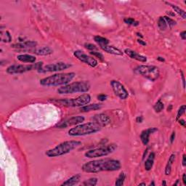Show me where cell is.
Instances as JSON below:
<instances>
[{
  "label": "cell",
  "instance_id": "6",
  "mask_svg": "<svg viewBox=\"0 0 186 186\" xmlns=\"http://www.w3.org/2000/svg\"><path fill=\"white\" fill-rule=\"evenodd\" d=\"M91 101V96L85 93L75 98H64V99H53L50 102L60 105L65 107H82L89 104Z\"/></svg>",
  "mask_w": 186,
  "mask_h": 186
},
{
  "label": "cell",
  "instance_id": "19",
  "mask_svg": "<svg viewBox=\"0 0 186 186\" xmlns=\"http://www.w3.org/2000/svg\"><path fill=\"white\" fill-rule=\"evenodd\" d=\"M17 59L21 63H34L36 62V57L29 54H20L17 56Z\"/></svg>",
  "mask_w": 186,
  "mask_h": 186
},
{
  "label": "cell",
  "instance_id": "48",
  "mask_svg": "<svg viewBox=\"0 0 186 186\" xmlns=\"http://www.w3.org/2000/svg\"><path fill=\"white\" fill-rule=\"evenodd\" d=\"M136 34H137V36H139V37H140L141 39H142V38H143V36L142 34H140L139 32H138V33H136Z\"/></svg>",
  "mask_w": 186,
  "mask_h": 186
},
{
  "label": "cell",
  "instance_id": "50",
  "mask_svg": "<svg viewBox=\"0 0 186 186\" xmlns=\"http://www.w3.org/2000/svg\"><path fill=\"white\" fill-rule=\"evenodd\" d=\"M162 185H166V180H163V181H162Z\"/></svg>",
  "mask_w": 186,
  "mask_h": 186
},
{
  "label": "cell",
  "instance_id": "46",
  "mask_svg": "<svg viewBox=\"0 0 186 186\" xmlns=\"http://www.w3.org/2000/svg\"><path fill=\"white\" fill-rule=\"evenodd\" d=\"M157 60H158V61L160 62H164L165 61V59L163 58V57H161V56H158L156 58Z\"/></svg>",
  "mask_w": 186,
  "mask_h": 186
},
{
  "label": "cell",
  "instance_id": "36",
  "mask_svg": "<svg viewBox=\"0 0 186 186\" xmlns=\"http://www.w3.org/2000/svg\"><path fill=\"white\" fill-rule=\"evenodd\" d=\"M85 47L87 49V50H90V52H92V51H96L98 50V47H97L96 45H95V44H90V43H86V44H85Z\"/></svg>",
  "mask_w": 186,
  "mask_h": 186
},
{
  "label": "cell",
  "instance_id": "40",
  "mask_svg": "<svg viewBox=\"0 0 186 186\" xmlns=\"http://www.w3.org/2000/svg\"><path fill=\"white\" fill-rule=\"evenodd\" d=\"M180 74H181V77H182V85H183V88H185V76H184V74L182 71H180Z\"/></svg>",
  "mask_w": 186,
  "mask_h": 186
},
{
  "label": "cell",
  "instance_id": "31",
  "mask_svg": "<svg viewBox=\"0 0 186 186\" xmlns=\"http://www.w3.org/2000/svg\"><path fill=\"white\" fill-rule=\"evenodd\" d=\"M158 26L160 30L161 31H164L167 28V24L166 23V20H164V17H160L158 20Z\"/></svg>",
  "mask_w": 186,
  "mask_h": 186
},
{
  "label": "cell",
  "instance_id": "23",
  "mask_svg": "<svg viewBox=\"0 0 186 186\" xmlns=\"http://www.w3.org/2000/svg\"><path fill=\"white\" fill-rule=\"evenodd\" d=\"M102 109V105L99 103H94V104H87L85 106L81 107V112H90L93 111H98Z\"/></svg>",
  "mask_w": 186,
  "mask_h": 186
},
{
  "label": "cell",
  "instance_id": "3",
  "mask_svg": "<svg viewBox=\"0 0 186 186\" xmlns=\"http://www.w3.org/2000/svg\"><path fill=\"white\" fill-rule=\"evenodd\" d=\"M82 145V142L78 140H67L58 144L53 148L47 150L45 152V155L50 158L59 157L66 155L76 149Z\"/></svg>",
  "mask_w": 186,
  "mask_h": 186
},
{
  "label": "cell",
  "instance_id": "49",
  "mask_svg": "<svg viewBox=\"0 0 186 186\" xmlns=\"http://www.w3.org/2000/svg\"><path fill=\"white\" fill-rule=\"evenodd\" d=\"M167 14H168V15H172V16H174V15H175V14H174V13H172V12H167Z\"/></svg>",
  "mask_w": 186,
  "mask_h": 186
},
{
  "label": "cell",
  "instance_id": "17",
  "mask_svg": "<svg viewBox=\"0 0 186 186\" xmlns=\"http://www.w3.org/2000/svg\"><path fill=\"white\" fill-rule=\"evenodd\" d=\"M124 52L127 55H128L130 58H132V59L133 60H135L137 61L142 62V63H145V62L147 61V58H146L145 56L140 55V54L135 52V51L131 50V49L129 48L125 49Z\"/></svg>",
  "mask_w": 186,
  "mask_h": 186
},
{
  "label": "cell",
  "instance_id": "15",
  "mask_svg": "<svg viewBox=\"0 0 186 186\" xmlns=\"http://www.w3.org/2000/svg\"><path fill=\"white\" fill-rule=\"evenodd\" d=\"M93 122L98 124L101 127H106L111 123V119L105 114H96L93 117Z\"/></svg>",
  "mask_w": 186,
  "mask_h": 186
},
{
  "label": "cell",
  "instance_id": "5",
  "mask_svg": "<svg viewBox=\"0 0 186 186\" xmlns=\"http://www.w3.org/2000/svg\"><path fill=\"white\" fill-rule=\"evenodd\" d=\"M90 87L91 85L88 81H79V82H73V83L61 86L57 90V92L60 95L85 93L90 90Z\"/></svg>",
  "mask_w": 186,
  "mask_h": 186
},
{
  "label": "cell",
  "instance_id": "21",
  "mask_svg": "<svg viewBox=\"0 0 186 186\" xmlns=\"http://www.w3.org/2000/svg\"><path fill=\"white\" fill-rule=\"evenodd\" d=\"M28 52H31L38 55H49L53 53V50L50 47H43L42 48L37 49V50L31 49V50H28Z\"/></svg>",
  "mask_w": 186,
  "mask_h": 186
},
{
  "label": "cell",
  "instance_id": "37",
  "mask_svg": "<svg viewBox=\"0 0 186 186\" xmlns=\"http://www.w3.org/2000/svg\"><path fill=\"white\" fill-rule=\"evenodd\" d=\"M97 98H98V100L99 101L103 102V101H106V99L108 98V96H107V95H106V94H100V95H98Z\"/></svg>",
  "mask_w": 186,
  "mask_h": 186
},
{
  "label": "cell",
  "instance_id": "25",
  "mask_svg": "<svg viewBox=\"0 0 186 186\" xmlns=\"http://www.w3.org/2000/svg\"><path fill=\"white\" fill-rule=\"evenodd\" d=\"M165 3H166V4H168V5H169L170 7L173 9V10L176 12V13H177L178 15H180V16L182 17V19H186V13H185V11L184 10V9L180 8V7H178V6L177 5H175V4H171L170 2H167V1H166Z\"/></svg>",
  "mask_w": 186,
  "mask_h": 186
},
{
  "label": "cell",
  "instance_id": "1",
  "mask_svg": "<svg viewBox=\"0 0 186 186\" xmlns=\"http://www.w3.org/2000/svg\"><path fill=\"white\" fill-rule=\"evenodd\" d=\"M122 168L120 161L113 158L93 160L86 162L82 166L86 173H99L102 172H115Z\"/></svg>",
  "mask_w": 186,
  "mask_h": 186
},
{
  "label": "cell",
  "instance_id": "16",
  "mask_svg": "<svg viewBox=\"0 0 186 186\" xmlns=\"http://www.w3.org/2000/svg\"><path fill=\"white\" fill-rule=\"evenodd\" d=\"M157 131H158V129L156 127H150V128H148L146 130H143L140 133V137L141 142L143 143V144L144 145H147L149 143V139H150L151 135Z\"/></svg>",
  "mask_w": 186,
  "mask_h": 186
},
{
  "label": "cell",
  "instance_id": "42",
  "mask_svg": "<svg viewBox=\"0 0 186 186\" xmlns=\"http://www.w3.org/2000/svg\"><path fill=\"white\" fill-rule=\"evenodd\" d=\"M143 121V117L142 116H139L136 118V122H138V123H142Z\"/></svg>",
  "mask_w": 186,
  "mask_h": 186
},
{
  "label": "cell",
  "instance_id": "24",
  "mask_svg": "<svg viewBox=\"0 0 186 186\" xmlns=\"http://www.w3.org/2000/svg\"><path fill=\"white\" fill-rule=\"evenodd\" d=\"M176 158V155L174 153H172L169 156V160H168L167 164L166 165V167H165V171L164 173L166 175H169L172 172V166L173 163L175 161Z\"/></svg>",
  "mask_w": 186,
  "mask_h": 186
},
{
  "label": "cell",
  "instance_id": "13",
  "mask_svg": "<svg viewBox=\"0 0 186 186\" xmlns=\"http://www.w3.org/2000/svg\"><path fill=\"white\" fill-rule=\"evenodd\" d=\"M85 118L84 117H82V116L73 117L58 123L55 125V127H57L58 129H63L72 126H76V125L82 124V122H85Z\"/></svg>",
  "mask_w": 186,
  "mask_h": 186
},
{
  "label": "cell",
  "instance_id": "51",
  "mask_svg": "<svg viewBox=\"0 0 186 186\" xmlns=\"http://www.w3.org/2000/svg\"><path fill=\"white\" fill-rule=\"evenodd\" d=\"M178 183H179V179H177V181H176V182H175V183L173 184V185H174V186L177 185H178Z\"/></svg>",
  "mask_w": 186,
  "mask_h": 186
},
{
  "label": "cell",
  "instance_id": "27",
  "mask_svg": "<svg viewBox=\"0 0 186 186\" xmlns=\"http://www.w3.org/2000/svg\"><path fill=\"white\" fill-rule=\"evenodd\" d=\"M125 179H126V174H125L124 172H122L119 174V177H117V179H116L115 182V185L116 186H122L124 184V181Z\"/></svg>",
  "mask_w": 186,
  "mask_h": 186
},
{
  "label": "cell",
  "instance_id": "11",
  "mask_svg": "<svg viewBox=\"0 0 186 186\" xmlns=\"http://www.w3.org/2000/svg\"><path fill=\"white\" fill-rule=\"evenodd\" d=\"M110 85L116 96L118 97L121 100H126L128 98V91L120 82L117 80H111Z\"/></svg>",
  "mask_w": 186,
  "mask_h": 186
},
{
  "label": "cell",
  "instance_id": "18",
  "mask_svg": "<svg viewBox=\"0 0 186 186\" xmlns=\"http://www.w3.org/2000/svg\"><path fill=\"white\" fill-rule=\"evenodd\" d=\"M99 46L101 50H103L109 54L114 55H119V56H122V55H124V52L122 50H119L117 47H114V46L109 45V44H102V45Z\"/></svg>",
  "mask_w": 186,
  "mask_h": 186
},
{
  "label": "cell",
  "instance_id": "14",
  "mask_svg": "<svg viewBox=\"0 0 186 186\" xmlns=\"http://www.w3.org/2000/svg\"><path fill=\"white\" fill-rule=\"evenodd\" d=\"M37 45V42L35 41H25L23 42L15 43V44H12L11 47L12 48L17 49V50H20L23 51H28L31 49H34V47Z\"/></svg>",
  "mask_w": 186,
  "mask_h": 186
},
{
  "label": "cell",
  "instance_id": "47",
  "mask_svg": "<svg viewBox=\"0 0 186 186\" xmlns=\"http://www.w3.org/2000/svg\"><path fill=\"white\" fill-rule=\"evenodd\" d=\"M172 109V105H169V106H168V108H167V111H171Z\"/></svg>",
  "mask_w": 186,
  "mask_h": 186
},
{
  "label": "cell",
  "instance_id": "52",
  "mask_svg": "<svg viewBox=\"0 0 186 186\" xmlns=\"http://www.w3.org/2000/svg\"><path fill=\"white\" fill-rule=\"evenodd\" d=\"M138 185H144V186H145L146 184L145 183V182H141V183H140Z\"/></svg>",
  "mask_w": 186,
  "mask_h": 186
},
{
  "label": "cell",
  "instance_id": "28",
  "mask_svg": "<svg viewBox=\"0 0 186 186\" xmlns=\"http://www.w3.org/2000/svg\"><path fill=\"white\" fill-rule=\"evenodd\" d=\"M94 41L95 42L98 43V45H102V44H109V40L106 38L103 37L101 36H95L94 37Z\"/></svg>",
  "mask_w": 186,
  "mask_h": 186
},
{
  "label": "cell",
  "instance_id": "12",
  "mask_svg": "<svg viewBox=\"0 0 186 186\" xmlns=\"http://www.w3.org/2000/svg\"><path fill=\"white\" fill-rule=\"evenodd\" d=\"M74 55L77 58L79 61L82 63H86L89 66L92 68H95L98 66V60L93 58V57L87 55L85 52L81 50H76L74 52Z\"/></svg>",
  "mask_w": 186,
  "mask_h": 186
},
{
  "label": "cell",
  "instance_id": "9",
  "mask_svg": "<svg viewBox=\"0 0 186 186\" xmlns=\"http://www.w3.org/2000/svg\"><path fill=\"white\" fill-rule=\"evenodd\" d=\"M42 66L43 62H39V63H35V64L30 65L14 64L7 67L6 71L9 74H20L28 72V71H31L32 70H37L38 71Z\"/></svg>",
  "mask_w": 186,
  "mask_h": 186
},
{
  "label": "cell",
  "instance_id": "45",
  "mask_svg": "<svg viewBox=\"0 0 186 186\" xmlns=\"http://www.w3.org/2000/svg\"><path fill=\"white\" fill-rule=\"evenodd\" d=\"M182 182H183V184L184 185H186V174L185 173H184L183 174H182Z\"/></svg>",
  "mask_w": 186,
  "mask_h": 186
},
{
  "label": "cell",
  "instance_id": "53",
  "mask_svg": "<svg viewBox=\"0 0 186 186\" xmlns=\"http://www.w3.org/2000/svg\"><path fill=\"white\" fill-rule=\"evenodd\" d=\"M149 185H153V186H154V185H155V183H154V182H153V181H152V182H151V183H150V184H149Z\"/></svg>",
  "mask_w": 186,
  "mask_h": 186
},
{
  "label": "cell",
  "instance_id": "10",
  "mask_svg": "<svg viewBox=\"0 0 186 186\" xmlns=\"http://www.w3.org/2000/svg\"><path fill=\"white\" fill-rule=\"evenodd\" d=\"M72 65L69 63H63V62H59L56 63H51V64L43 66L38 71L39 73H47V72H58V71H62L63 70H66L68 68H71Z\"/></svg>",
  "mask_w": 186,
  "mask_h": 186
},
{
  "label": "cell",
  "instance_id": "30",
  "mask_svg": "<svg viewBox=\"0 0 186 186\" xmlns=\"http://www.w3.org/2000/svg\"><path fill=\"white\" fill-rule=\"evenodd\" d=\"M164 109V104L161 101V100H158L156 103H155L153 106V109L154 111L156 113H160Z\"/></svg>",
  "mask_w": 186,
  "mask_h": 186
},
{
  "label": "cell",
  "instance_id": "29",
  "mask_svg": "<svg viewBox=\"0 0 186 186\" xmlns=\"http://www.w3.org/2000/svg\"><path fill=\"white\" fill-rule=\"evenodd\" d=\"M98 179L97 177H91L90 179H87L82 183V185L85 186H95L98 184Z\"/></svg>",
  "mask_w": 186,
  "mask_h": 186
},
{
  "label": "cell",
  "instance_id": "4",
  "mask_svg": "<svg viewBox=\"0 0 186 186\" xmlns=\"http://www.w3.org/2000/svg\"><path fill=\"white\" fill-rule=\"evenodd\" d=\"M102 127L94 122L79 124L68 130V135L72 137H80L90 135L101 131Z\"/></svg>",
  "mask_w": 186,
  "mask_h": 186
},
{
  "label": "cell",
  "instance_id": "20",
  "mask_svg": "<svg viewBox=\"0 0 186 186\" xmlns=\"http://www.w3.org/2000/svg\"><path fill=\"white\" fill-rule=\"evenodd\" d=\"M81 177H82V175L80 174H76L71 177L68 178L65 182H63L61 184V186H73L77 185L80 182Z\"/></svg>",
  "mask_w": 186,
  "mask_h": 186
},
{
  "label": "cell",
  "instance_id": "8",
  "mask_svg": "<svg viewBox=\"0 0 186 186\" xmlns=\"http://www.w3.org/2000/svg\"><path fill=\"white\" fill-rule=\"evenodd\" d=\"M117 149V145L115 143H111L101 146L98 148L92 149L88 151L85 153V156L89 158H99V157L106 156L109 154L112 153Z\"/></svg>",
  "mask_w": 186,
  "mask_h": 186
},
{
  "label": "cell",
  "instance_id": "2",
  "mask_svg": "<svg viewBox=\"0 0 186 186\" xmlns=\"http://www.w3.org/2000/svg\"><path fill=\"white\" fill-rule=\"evenodd\" d=\"M74 72L55 74L47 77L43 78L39 81V84L44 87H58L69 84L75 77Z\"/></svg>",
  "mask_w": 186,
  "mask_h": 186
},
{
  "label": "cell",
  "instance_id": "22",
  "mask_svg": "<svg viewBox=\"0 0 186 186\" xmlns=\"http://www.w3.org/2000/svg\"><path fill=\"white\" fill-rule=\"evenodd\" d=\"M155 153L151 152L150 154H149L148 157L147 158V159L145 161V164H144V167L146 171H151L153 168V166L154 164V160H155Z\"/></svg>",
  "mask_w": 186,
  "mask_h": 186
},
{
  "label": "cell",
  "instance_id": "33",
  "mask_svg": "<svg viewBox=\"0 0 186 186\" xmlns=\"http://www.w3.org/2000/svg\"><path fill=\"white\" fill-rule=\"evenodd\" d=\"M164 18L166 20V23L167 25H169V27L170 28H172L174 25H175L177 24V22L174 20H173L172 18H171L169 16H164Z\"/></svg>",
  "mask_w": 186,
  "mask_h": 186
},
{
  "label": "cell",
  "instance_id": "39",
  "mask_svg": "<svg viewBox=\"0 0 186 186\" xmlns=\"http://www.w3.org/2000/svg\"><path fill=\"white\" fill-rule=\"evenodd\" d=\"M177 122H179V124L180 125H182V127H185V125H186V122H185V121L184 120V119H179L177 120Z\"/></svg>",
  "mask_w": 186,
  "mask_h": 186
},
{
  "label": "cell",
  "instance_id": "34",
  "mask_svg": "<svg viewBox=\"0 0 186 186\" xmlns=\"http://www.w3.org/2000/svg\"><path fill=\"white\" fill-rule=\"evenodd\" d=\"M185 105H182V106H181L179 108V109H178L177 111V117H176V120H178L179 119H180V117H182V115H183L184 114H185Z\"/></svg>",
  "mask_w": 186,
  "mask_h": 186
},
{
  "label": "cell",
  "instance_id": "41",
  "mask_svg": "<svg viewBox=\"0 0 186 186\" xmlns=\"http://www.w3.org/2000/svg\"><path fill=\"white\" fill-rule=\"evenodd\" d=\"M180 37L182 40H185L186 39V31H183L180 33Z\"/></svg>",
  "mask_w": 186,
  "mask_h": 186
},
{
  "label": "cell",
  "instance_id": "38",
  "mask_svg": "<svg viewBox=\"0 0 186 186\" xmlns=\"http://www.w3.org/2000/svg\"><path fill=\"white\" fill-rule=\"evenodd\" d=\"M175 137H176V133H175V132H173L172 133L171 136H170V138H169L170 143L172 144L173 143H174V140H175Z\"/></svg>",
  "mask_w": 186,
  "mask_h": 186
},
{
  "label": "cell",
  "instance_id": "44",
  "mask_svg": "<svg viewBox=\"0 0 186 186\" xmlns=\"http://www.w3.org/2000/svg\"><path fill=\"white\" fill-rule=\"evenodd\" d=\"M138 42L140 44H141V45H143V46H145L146 44H146L145 42H144V41L142 40V39H138Z\"/></svg>",
  "mask_w": 186,
  "mask_h": 186
},
{
  "label": "cell",
  "instance_id": "43",
  "mask_svg": "<svg viewBox=\"0 0 186 186\" xmlns=\"http://www.w3.org/2000/svg\"><path fill=\"white\" fill-rule=\"evenodd\" d=\"M182 166H186V155L185 154H183L182 156Z\"/></svg>",
  "mask_w": 186,
  "mask_h": 186
},
{
  "label": "cell",
  "instance_id": "32",
  "mask_svg": "<svg viewBox=\"0 0 186 186\" xmlns=\"http://www.w3.org/2000/svg\"><path fill=\"white\" fill-rule=\"evenodd\" d=\"M124 22L127 25H133V26H137V25H139V22L136 21L135 19L132 18V17H126V18L124 19Z\"/></svg>",
  "mask_w": 186,
  "mask_h": 186
},
{
  "label": "cell",
  "instance_id": "26",
  "mask_svg": "<svg viewBox=\"0 0 186 186\" xmlns=\"http://www.w3.org/2000/svg\"><path fill=\"white\" fill-rule=\"evenodd\" d=\"M0 36H1V41L2 42L9 43L12 41V36L7 31H4L1 29L0 32Z\"/></svg>",
  "mask_w": 186,
  "mask_h": 186
},
{
  "label": "cell",
  "instance_id": "7",
  "mask_svg": "<svg viewBox=\"0 0 186 186\" xmlns=\"http://www.w3.org/2000/svg\"><path fill=\"white\" fill-rule=\"evenodd\" d=\"M135 71L137 74H140L153 82H156L160 76L159 68L156 66L142 65V66H138L135 69Z\"/></svg>",
  "mask_w": 186,
  "mask_h": 186
},
{
  "label": "cell",
  "instance_id": "35",
  "mask_svg": "<svg viewBox=\"0 0 186 186\" xmlns=\"http://www.w3.org/2000/svg\"><path fill=\"white\" fill-rule=\"evenodd\" d=\"M90 54L91 55H93V56L95 57L96 58H98L101 61H103L104 60V56H103V54L98 52V51H92V52H90Z\"/></svg>",
  "mask_w": 186,
  "mask_h": 186
}]
</instances>
